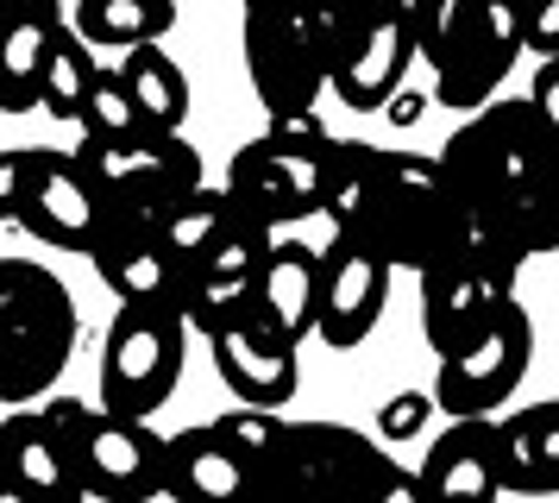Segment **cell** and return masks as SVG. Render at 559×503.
I'll return each mask as SVG.
<instances>
[{"label":"cell","instance_id":"cell-10","mask_svg":"<svg viewBox=\"0 0 559 503\" xmlns=\"http://www.w3.org/2000/svg\"><path fill=\"white\" fill-rule=\"evenodd\" d=\"M164 208L170 201H102L88 265L102 271V283L120 302H145V296L177 302L182 258L170 246V233H164Z\"/></svg>","mask_w":559,"mask_h":503},{"label":"cell","instance_id":"cell-19","mask_svg":"<svg viewBox=\"0 0 559 503\" xmlns=\"http://www.w3.org/2000/svg\"><path fill=\"white\" fill-rule=\"evenodd\" d=\"M164 484H170V498H189V503L252 498V472L239 466L221 422H195L164 441Z\"/></svg>","mask_w":559,"mask_h":503},{"label":"cell","instance_id":"cell-24","mask_svg":"<svg viewBox=\"0 0 559 503\" xmlns=\"http://www.w3.org/2000/svg\"><path fill=\"white\" fill-rule=\"evenodd\" d=\"M120 75H127V95L139 107L145 132H182V120H189V75H182V63L170 50L132 45L120 57Z\"/></svg>","mask_w":559,"mask_h":503},{"label":"cell","instance_id":"cell-8","mask_svg":"<svg viewBox=\"0 0 559 503\" xmlns=\"http://www.w3.org/2000/svg\"><path fill=\"white\" fill-rule=\"evenodd\" d=\"M289 491H358V498H421V478L408 472L383 441L340 422H289L283 453V498Z\"/></svg>","mask_w":559,"mask_h":503},{"label":"cell","instance_id":"cell-14","mask_svg":"<svg viewBox=\"0 0 559 503\" xmlns=\"http://www.w3.org/2000/svg\"><path fill=\"white\" fill-rule=\"evenodd\" d=\"M415 277H421V334H428L433 352H459L465 340H478L490 315L515 296V277H503L472 246L433 258L428 271Z\"/></svg>","mask_w":559,"mask_h":503},{"label":"cell","instance_id":"cell-20","mask_svg":"<svg viewBox=\"0 0 559 503\" xmlns=\"http://www.w3.org/2000/svg\"><path fill=\"white\" fill-rule=\"evenodd\" d=\"M57 25H63L57 0H0V114L38 107V70Z\"/></svg>","mask_w":559,"mask_h":503},{"label":"cell","instance_id":"cell-11","mask_svg":"<svg viewBox=\"0 0 559 503\" xmlns=\"http://www.w3.org/2000/svg\"><path fill=\"white\" fill-rule=\"evenodd\" d=\"M390 277H396V265L371 239L328 233V246H321V290H314V340H328L333 352L365 347L371 327L383 321Z\"/></svg>","mask_w":559,"mask_h":503},{"label":"cell","instance_id":"cell-18","mask_svg":"<svg viewBox=\"0 0 559 503\" xmlns=\"http://www.w3.org/2000/svg\"><path fill=\"white\" fill-rule=\"evenodd\" d=\"M0 459L26 484V498H57V503L82 498L76 459H70V428H63L57 397L13 402L7 409V422H0Z\"/></svg>","mask_w":559,"mask_h":503},{"label":"cell","instance_id":"cell-9","mask_svg":"<svg viewBox=\"0 0 559 503\" xmlns=\"http://www.w3.org/2000/svg\"><path fill=\"white\" fill-rule=\"evenodd\" d=\"M528 359H534V321L528 308L509 296L478 340H465L459 352H440L433 409H447V416H497L522 390Z\"/></svg>","mask_w":559,"mask_h":503},{"label":"cell","instance_id":"cell-29","mask_svg":"<svg viewBox=\"0 0 559 503\" xmlns=\"http://www.w3.org/2000/svg\"><path fill=\"white\" fill-rule=\"evenodd\" d=\"M478 32L509 57H522V32H528V0H478Z\"/></svg>","mask_w":559,"mask_h":503},{"label":"cell","instance_id":"cell-23","mask_svg":"<svg viewBox=\"0 0 559 503\" xmlns=\"http://www.w3.org/2000/svg\"><path fill=\"white\" fill-rule=\"evenodd\" d=\"M70 25L88 50L164 45V32L177 25V0H76Z\"/></svg>","mask_w":559,"mask_h":503},{"label":"cell","instance_id":"cell-26","mask_svg":"<svg viewBox=\"0 0 559 503\" xmlns=\"http://www.w3.org/2000/svg\"><path fill=\"white\" fill-rule=\"evenodd\" d=\"M88 75H95V50L76 38V25H57L51 50H45V70H38V107L51 120H76L82 95H88Z\"/></svg>","mask_w":559,"mask_h":503},{"label":"cell","instance_id":"cell-25","mask_svg":"<svg viewBox=\"0 0 559 503\" xmlns=\"http://www.w3.org/2000/svg\"><path fill=\"white\" fill-rule=\"evenodd\" d=\"M509 63H515V57H509L503 45H490L484 32H472L447 63H433V101L453 107V114H472V107H484V101L509 82Z\"/></svg>","mask_w":559,"mask_h":503},{"label":"cell","instance_id":"cell-30","mask_svg":"<svg viewBox=\"0 0 559 503\" xmlns=\"http://www.w3.org/2000/svg\"><path fill=\"white\" fill-rule=\"evenodd\" d=\"M428 416H433V397H421V390H403V397L383 402L378 428H383V441H415V434L428 428Z\"/></svg>","mask_w":559,"mask_h":503},{"label":"cell","instance_id":"cell-22","mask_svg":"<svg viewBox=\"0 0 559 503\" xmlns=\"http://www.w3.org/2000/svg\"><path fill=\"white\" fill-rule=\"evenodd\" d=\"M314 290H321V246L271 239L264 258H258V271H252L258 315H271L289 340H308L314 334Z\"/></svg>","mask_w":559,"mask_h":503},{"label":"cell","instance_id":"cell-6","mask_svg":"<svg viewBox=\"0 0 559 503\" xmlns=\"http://www.w3.org/2000/svg\"><path fill=\"white\" fill-rule=\"evenodd\" d=\"M57 402H63L82 498H107V503L170 498V484H164V434H152V416H120L107 402H82V397H57Z\"/></svg>","mask_w":559,"mask_h":503},{"label":"cell","instance_id":"cell-2","mask_svg":"<svg viewBox=\"0 0 559 503\" xmlns=\"http://www.w3.org/2000/svg\"><path fill=\"white\" fill-rule=\"evenodd\" d=\"M358 239H371L396 271H428L433 258L472 246V208L433 151H383V183Z\"/></svg>","mask_w":559,"mask_h":503},{"label":"cell","instance_id":"cell-21","mask_svg":"<svg viewBox=\"0 0 559 503\" xmlns=\"http://www.w3.org/2000/svg\"><path fill=\"white\" fill-rule=\"evenodd\" d=\"M497 453H503V491L554 498L559 491V397L528 409H497Z\"/></svg>","mask_w":559,"mask_h":503},{"label":"cell","instance_id":"cell-3","mask_svg":"<svg viewBox=\"0 0 559 503\" xmlns=\"http://www.w3.org/2000/svg\"><path fill=\"white\" fill-rule=\"evenodd\" d=\"M433 157H440L447 183L465 196V208L503 196V189H528V183L559 176V139L534 120L528 101H497V95L472 107Z\"/></svg>","mask_w":559,"mask_h":503},{"label":"cell","instance_id":"cell-33","mask_svg":"<svg viewBox=\"0 0 559 503\" xmlns=\"http://www.w3.org/2000/svg\"><path fill=\"white\" fill-rule=\"evenodd\" d=\"M522 50H534V57H559V0H528Z\"/></svg>","mask_w":559,"mask_h":503},{"label":"cell","instance_id":"cell-15","mask_svg":"<svg viewBox=\"0 0 559 503\" xmlns=\"http://www.w3.org/2000/svg\"><path fill=\"white\" fill-rule=\"evenodd\" d=\"M408 63H415V32L408 13H365L353 7V32L328 70V95L346 101L353 114H383L390 95L403 89Z\"/></svg>","mask_w":559,"mask_h":503},{"label":"cell","instance_id":"cell-17","mask_svg":"<svg viewBox=\"0 0 559 503\" xmlns=\"http://www.w3.org/2000/svg\"><path fill=\"white\" fill-rule=\"evenodd\" d=\"M421 498L433 503H490L503 498L497 416H453L421 453Z\"/></svg>","mask_w":559,"mask_h":503},{"label":"cell","instance_id":"cell-5","mask_svg":"<svg viewBox=\"0 0 559 503\" xmlns=\"http://www.w3.org/2000/svg\"><path fill=\"white\" fill-rule=\"evenodd\" d=\"M182 352H189V321L177 302H120L102 340V402L120 416H157L182 377Z\"/></svg>","mask_w":559,"mask_h":503},{"label":"cell","instance_id":"cell-32","mask_svg":"<svg viewBox=\"0 0 559 503\" xmlns=\"http://www.w3.org/2000/svg\"><path fill=\"white\" fill-rule=\"evenodd\" d=\"M522 101L534 107V120L559 139V57H540V63H534V82H528V95Z\"/></svg>","mask_w":559,"mask_h":503},{"label":"cell","instance_id":"cell-31","mask_svg":"<svg viewBox=\"0 0 559 503\" xmlns=\"http://www.w3.org/2000/svg\"><path fill=\"white\" fill-rule=\"evenodd\" d=\"M32 151H38V145H13V151H0V221H20V208H26Z\"/></svg>","mask_w":559,"mask_h":503},{"label":"cell","instance_id":"cell-7","mask_svg":"<svg viewBox=\"0 0 559 503\" xmlns=\"http://www.w3.org/2000/svg\"><path fill=\"white\" fill-rule=\"evenodd\" d=\"M239 45H246V75L258 101L271 107V120L314 114V101L328 95V57L308 32L302 0H246Z\"/></svg>","mask_w":559,"mask_h":503},{"label":"cell","instance_id":"cell-4","mask_svg":"<svg viewBox=\"0 0 559 503\" xmlns=\"http://www.w3.org/2000/svg\"><path fill=\"white\" fill-rule=\"evenodd\" d=\"M333 139L314 114H283L258 139L233 151L227 164V196L239 208H252L264 226H296L308 214H321V189H328Z\"/></svg>","mask_w":559,"mask_h":503},{"label":"cell","instance_id":"cell-34","mask_svg":"<svg viewBox=\"0 0 559 503\" xmlns=\"http://www.w3.org/2000/svg\"><path fill=\"white\" fill-rule=\"evenodd\" d=\"M353 7H365V13H408V0H353Z\"/></svg>","mask_w":559,"mask_h":503},{"label":"cell","instance_id":"cell-12","mask_svg":"<svg viewBox=\"0 0 559 503\" xmlns=\"http://www.w3.org/2000/svg\"><path fill=\"white\" fill-rule=\"evenodd\" d=\"M296 347H302V340H289L271 315H258L252 296L207 327V352H214L221 384H227L239 402H258V409H283V402L296 397V377H302Z\"/></svg>","mask_w":559,"mask_h":503},{"label":"cell","instance_id":"cell-28","mask_svg":"<svg viewBox=\"0 0 559 503\" xmlns=\"http://www.w3.org/2000/svg\"><path fill=\"white\" fill-rule=\"evenodd\" d=\"M408 32H415V57L447 63L478 32V0H408Z\"/></svg>","mask_w":559,"mask_h":503},{"label":"cell","instance_id":"cell-27","mask_svg":"<svg viewBox=\"0 0 559 503\" xmlns=\"http://www.w3.org/2000/svg\"><path fill=\"white\" fill-rule=\"evenodd\" d=\"M82 139H95V145H114V139H132V132H145L139 126V107L127 95V75L120 63H107L102 50H95V75H88V95H82Z\"/></svg>","mask_w":559,"mask_h":503},{"label":"cell","instance_id":"cell-1","mask_svg":"<svg viewBox=\"0 0 559 503\" xmlns=\"http://www.w3.org/2000/svg\"><path fill=\"white\" fill-rule=\"evenodd\" d=\"M82 315L70 283L38 258H0V402H38L76 352Z\"/></svg>","mask_w":559,"mask_h":503},{"label":"cell","instance_id":"cell-13","mask_svg":"<svg viewBox=\"0 0 559 503\" xmlns=\"http://www.w3.org/2000/svg\"><path fill=\"white\" fill-rule=\"evenodd\" d=\"M76 157L102 183V201H177L195 183H207L202 151L182 132H132V139H114V145L82 139Z\"/></svg>","mask_w":559,"mask_h":503},{"label":"cell","instance_id":"cell-16","mask_svg":"<svg viewBox=\"0 0 559 503\" xmlns=\"http://www.w3.org/2000/svg\"><path fill=\"white\" fill-rule=\"evenodd\" d=\"M38 246L57 252H88L95 246V226H102V183L88 176L76 151H32V183H26V208H20Z\"/></svg>","mask_w":559,"mask_h":503}]
</instances>
